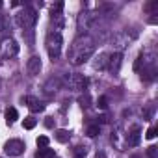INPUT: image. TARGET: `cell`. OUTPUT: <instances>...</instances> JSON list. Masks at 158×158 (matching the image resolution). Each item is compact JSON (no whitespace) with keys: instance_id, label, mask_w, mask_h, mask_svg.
Wrapping results in <instances>:
<instances>
[{"instance_id":"5b68a950","label":"cell","mask_w":158,"mask_h":158,"mask_svg":"<svg viewBox=\"0 0 158 158\" xmlns=\"http://www.w3.org/2000/svg\"><path fill=\"white\" fill-rule=\"evenodd\" d=\"M17 52H19V45L13 39L4 41L2 48H0V56H2V58H13V56H17Z\"/></svg>"},{"instance_id":"3957f363","label":"cell","mask_w":158,"mask_h":158,"mask_svg":"<svg viewBox=\"0 0 158 158\" xmlns=\"http://www.w3.org/2000/svg\"><path fill=\"white\" fill-rule=\"evenodd\" d=\"M35 21H37V13H35L34 8H28V6L23 8V11L17 15V24L21 28H30V26L35 24Z\"/></svg>"},{"instance_id":"30bf717a","label":"cell","mask_w":158,"mask_h":158,"mask_svg":"<svg viewBox=\"0 0 158 158\" xmlns=\"http://www.w3.org/2000/svg\"><path fill=\"white\" fill-rule=\"evenodd\" d=\"M91 19H93V15H89V13H80V17H78V26L82 28V24H84V30H88ZM84 30H82V32H84Z\"/></svg>"},{"instance_id":"6da1fadb","label":"cell","mask_w":158,"mask_h":158,"mask_svg":"<svg viewBox=\"0 0 158 158\" xmlns=\"http://www.w3.org/2000/svg\"><path fill=\"white\" fill-rule=\"evenodd\" d=\"M93 52H95V43H93V39H91L89 35H80V37L73 43V47H71V50H69V60H71V63H74V65H80V63H84L86 60H89V58L93 56Z\"/></svg>"},{"instance_id":"484cf974","label":"cell","mask_w":158,"mask_h":158,"mask_svg":"<svg viewBox=\"0 0 158 158\" xmlns=\"http://www.w3.org/2000/svg\"><path fill=\"white\" fill-rule=\"evenodd\" d=\"M0 8H2V2H0Z\"/></svg>"},{"instance_id":"9a60e30c","label":"cell","mask_w":158,"mask_h":158,"mask_svg":"<svg viewBox=\"0 0 158 158\" xmlns=\"http://www.w3.org/2000/svg\"><path fill=\"white\" fill-rule=\"evenodd\" d=\"M23 125H24V128H26V130H32V128L37 125V121H35L34 117H26V119L23 121Z\"/></svg>"},{"instance_id":"4fadbf2b","label":"cell","mask_w":158,"mask_h":158,"mask_svg":"<svg viewBox=\"0 0 158 158\" xmlns=\"http://www.w3.org/2000/svg\"><path fill=\"white\" fill-rule=\"evenodd\" d=\"M139 139H141V134H139V130H134V132H130V136H128V145L136 147V145L139 143Z\"/></svg>"},{"instance_id":"e0dca14e","label":"cell","mask_w":158,"mask_h":158,"mask_svg":"<svg viewBox=\"0 0 158 158\" xmlns=\"http://www.w3.org/2000/svg\"><path fill=\"white\" fill-rule=\"evenodd\" d=\"M37 147H39V149L48 147V138H47V136H39V138H37Z\"/></svg>"},{"instance_id":"cb8c5ba5","label":"cell","mask_w":158,"mask_h":158,"mask_svg":"<svg viewBox=\"0 0 158 158\" xmlns=\"http://www.w3.org/2000/svg\"><path fill=\"white\" fill-rule=\"evenodd\" d=\"M154 152H156V147H149L147 154H149V156H154Z\"/></svg>"},{"instance_id":"d4e9b609","label":"cell","mask_w":158,"mask_h":158,"mask_svg":"<svg viewBox=\"0 0 158 158\" xmlns=\"http://www.w3.org/2000/svg\"><path fill=\"white\" fill-rule=\"evenodd\" d=\"M45 125H47V127L50 128V127H52V117H47V121H45Z\"/></svg>"},{"instance_id":"7a4b0ae2","label":"cell","mask_w":158,"mask_h":158,"mask_svg":"<svg viewBox=\"0 0 158 158\" xmlns=\"http://www.w3.org/2000/svg\"><path fill=\"white\" fill-rule=\"evenodd\" d=\"M47 52L52 60L60 58L61 54V45H63V39H61V32L60 30H50L47 34Z\"/></svg>"},{"instance_id":"9c48e42d","label":"cell","mask_w":158,"mask_h":158,"mask_svg":"<svg viewBox=\"0 0 158 158\" xmlns=\"http://www.w3.org/2000/svg\"><path fill=\"white\" fill-rule=\"evenodd\" d=\"M26 102H28V108H30L32 112H43V110H45V104H41L37 99L28 97V99H26Z\"/></svg>"},{"instance_id":"7402d4cb","label":"cell","mask_w":158,"mask_h":158,"mask_svg":"<svg viewBox=\"0 0 158 158\" xmlns=\"http://www.w3.org/2000/svg\"><path fill=\"white\" fill-rule=\"evenodd\" d=\"M74 158H86V149H82V147H78V151H76Z\"/></svg>"},{"instance_id":"7c38bea8","label":"cell","mask_w":158,"mask_h":158,"mask_svg":"<svg viewBox=\"0 0 158 158\" xmlns=\"http://www.w3.org/2000/svg\"><path fill=\"white\" fill-rule=\"evenodd\" d=\"M35 158H54V149H48V147L39 149L35 152Z\"/></svg>"},{"instance_id":"52a82bcc","label":"cell","mask_w":158,"mask_h":158,"mask_svg":"<svg viewBox=\"0 0 158 158\" xmlns=\"http://www.w3.org/2000/svg\"><path fill=\"white\" fill-rule=\"evenodd\" d=\"M112 73H119V69H121V54L119 52H114V54H110L108 56V65H106Z\"/></svg>"},{"instance_id":"d6986e66","label":"cell","mask_w":158,"mask_h":158,"mask_svg":"<svg viewBox=\"0 0 158 158\" xmlns=\"http://www.w3.org/2000/svg\"><path fill=\"white\" fill-rule=\"evenodd\" d=\"M97 106H99L101 110H104V108L108 106V99H106V97H99V101H97Z\"/></svg>"},{"instance_id":"ffe728a7","label":"cell","mask_w":158,"mask_h":158,"mask_svg":"<svg viewBox=\"0 0 158 158\" xmlns=\"http://www.w3.org/2000/svg\"><path fill=\"white\" fill-rule=\"evenodd\" d=\"M141 63H143V54H139L138 60L134 61V71H139V69H141Z\"/></svg>"},{"instance_id":"44dd1931","label":"cell","mask_w":158,"mask_h":158,"mask_svg":"<svg viewBox=\"0 0 158 158\" xmlns=\"http://www.w3.org/2000/svg\"><path fill=\"white\" fill-rule=\"evenodd\" d=\"M145 136H147V138H149V139H152V138H154V136H156V127H151V128H149V130H147V134H145Z\"/></svg>"},{"instance_id":"ac0fdd59","label":"cell","mask_w":158,"mask_h":158,"mask_svg":"<svg viewBox=\"0 0 158 158\" xmlns=\"http://www.w3.org/2000/svg\"><path fill=\"white\" fill-rule=\"evenodd\" d=\"M61 10H63V2H58L52 6V15H61Z\"/></svg>"},{"instance_id":"5bb4252c","label":"cell","mask_w":158,"mask_h":158,"mask_svg":"<svg viewBox=\"0 0 158 158\" xmlns=\"http://www.w3.org/2000/svg\"><path fill=\"white\" fill-rule=\"evenodd\" d=\"M108 65V54H101L95 61V69H104Z\"/></svg>"},{"instance_id":"603a6c76","label":"cell","mask_w":158,"mask_h":158,"mask_svg":"<svg viewBox=\"0 0 158 158\" xmlns=\"http://www.w3.org/2000/svg\"><path fill=\"white\" fill-rule=\"evenodd\" d=\"M80 104H82L84 108H88V106H89V97H88V95H86V97H82V99H80Z\"/></svg>"},{"instance_id":"2e32d148","label":"cell","mask_w":158,"mask_h":158,"mask_svg":"<svg viewBox=\"0 0 158 158\" xmlns=\"http://www.w3.org/2000/svg\"><path fill=\"white\" fill-rule=\"evenodd\" d=\"M99 132H101V127H99V125H91V127H88V136H89V138L99 136Z\"/></svg>"},{"instance_id":"ba28073f","label":"cell","mask_w":158,"mask_h":158,"mask_svg":"<svg viewBox=\"0 0 158 158\" xmlns=\"http://www.w3.org/2000/svg\"><path fill=\"white\" fill-rule=\"evenodd\" d=\"M54 138H56V141H60V143H67L69 138H71V134H69V130H65V128H58V130L54 132Z\"/></svg>"},{"instance_id":"8fae6325","label":"cell","mask_w":158,"mask_h":158,"mask_svg":"<svg viewBox=\"0 0 158 158\" xmlns=\"http://www.w3.org/2000/svg\"><path fill=\"white\" fill-rule=\"evenodd\" d=\"M17 119H19V112L15 108H8L6 110V121H8V125H13Z\"/></svg>"},{"instance_id":"277c9868","label":"cell","mask_w":158,"mask_h":158,"mask_svg":"<svg viewBox=\"0 0 158 158\" xmlns=\"http://www.w3.org/2000/svg\"><path fill=\"white\" fill-rule=\"evenodd\" d=\"M4 152L8 156H21L24 152V143L21 139H10L4 145Z\"/></svg>"},{"instance_id":"8992f818","label":"cell","mask_w":158,"mask_h":158,"mask_svg":"<svg viewBox=\"0 0 158 158\" xmlns=\"http://www.w3.org/2000/svg\"><path fill=\"white\" fill-rule=\"evenodd\" d=\"M26 71H28V74H32V76L39 74V71H41V58H39V56L30 58L28 63H26Z\"/></svg>"}]
</instances>
